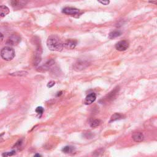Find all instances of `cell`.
<instances>
[{
  "label": "cell",
  "mask_w": 157,
  "mask_h": 157,
  "mask_svg": "<svg viewBox=\"0 0 157 157\" xmlns=\"http://www.w3.org/2000/svg\"><path fill=\"white\" fill-rule=\"evenodd\" d=\"M87 64L88 63L86 61H78L75 64V68L78 69V70L83 69L84 68H85L87 66Z\"/></svg>",
  "instance_id": "cell-12"
},
{
  "label": "cell",
  "mask_w": 157,
  "mask_h": 157,
  "mask_svg": "<svg viewBox=\"0 0 157 157\" xmlns=\"http://www.w3.org/2000/svg\"><path fill=\"white\" fill-rule=\"evenodd\" d=\"M55 63V61L53 60H50L49 61H48L45 64L42 65V66H39V68H38L37 69V71L38 72H46L47 71L49 68L52 66Z\"/></svg>",
  "instance_id": "cell-7"
},
{
  "label": "cell",
  "mask_w": 157,
  "mask_h": 157,
  "mask_svg": "<svg viewBox=\"0 0 157 157\" xmlns=\"http://www.w3.org/2000/svg\"><path fill=\"white\" fill-rule=\"evenodd\" d=\"M20 41H21L20 36L17 34H13L8 38L6 44L8 45L14 46L19 44L20 42Z\"/></svg>",
  "instance_id": "cell-3"
},
{
  "label": "cell",
  "mask_w": 157,
  "mask_h": 157,
  "mask_svg": "<svg viewBox=\"0 0 157 157\" xmlns=\"http://www.w3.org/2000/svg\"><path fill=\"white\" fill-rule=\"evenodd\" d=\"M48 49L51 51L61 52L63 49V44L61 40L55 35L50 36L47 41Z\"/></svg>",
  "instance_id": "cell-1"
},
{
  "label": "cell",
  "mask_w": 157,
  "mask_h": 157,
  "mask_svg": "<svg viewBox=\"0 0 157 157\" xmlns=\"http://www.w3.org/2000/svg\"><path fill=\"white\" fill-rule=\"evenodd\" d=\"M132 138L136 142H141L144 141V134L141 133V132H137V133H134L132 135Z\"/></svg>",
  "instance_id": "cell-9"
},
{
  "label": "cell",
  "mask_w": 157,
  "mask_h": 157,
  "mask_svg": "<svg viewBox=\"0 0 157 157\" xmlns=\"http://www.w3.org/2000/svg\"><path fill=\"white\" fill-rule=\"evenodd\" d=\"M97 99V95L94 93H91L89 94L84 101V104L86 105H90L93 103Z\"/></svg>",
  "instance_id": "cell-8"
},
{
  "label": "cell",
  "mask_w": 157,
  "mask_h": 157,
  "mask_svg": "<svg viewBox=\"0 0 157 157\" xmlns=\"http://www.w3.org/2000/svg\"><path fill=\"white\" fill-rule=\"evenodd\" d=\"M28 72L26 71H18L14 73H11L9 75L12 76H24L27 75Z\"/></svg>",
  "instance_id": "cell-15"
},
{
  "label": "cell",
  "mask_w": 157,
  "mask_h": 157,
  "mask_svg": "<svg viewBox=\"0 0 157 157\" xmlns=\"http://www.w3.org/2000/svg\"><path fill=\"white\" fill-rule=\"evenodd\" d=\"M117 92H118L117 90V89H115L114 91H112V92L109 93V95H108V96H107V98H106L107 100H111V99L112 100V99L115 96V95L117 93Z\"/></svg>",
  "instance_id": "cell-17"
},
{
  "label": "cell",
  "mask_w": 157,
  "mask_h": 157,
  "mask_svg": "<svg viewBox=\"0 0 157 157\" xmlns=\"http://www.w3.org/2000/svg\"><path fill=\"white\" fill-rule=\"evenodd\" d=\"M15 153V152L14 151H13V152H6V153H4L2 155L3 156H13V155H14Z\"/></svg>",
  "instance_id": "cell-21"
},
{
  "label": "cell",
  "mask_w": 157,
  "mask_h": 157,
  "mask_svg": "<svg viewBox=\"0 0 157 157\" xmlns=\"http://www.w3.org/2000/svg\"><path fill=\"white\" fill-rule=\"evenodd\" d=\"M73 150H74V148L72 147L66 146L62 148V152L66 153H71L73 151Z\"/></svg>",
  "instance_id": "cell-16"
},
{
  "label": "cell",
  "mask_w": 157,
  "mask_h": 157,
  "mask_svg": "<svg viewBox=\"0 0 157 157\" xmlns=\"http://www.w3.org/2000/svg\"><path fill=\"white\" fill-rule=\"evenodd\" d=\"M98 2L103 5H108L109 4V0H98Z\"/></svg>",
  "instance_id": "cell-20"
},
{
  "label": "cell",
  "mask_w": 157,
  "mask_h": 157,
  "mask_svg": "<svg viewBox=\"0 0 157 157\" xmlns=\"http://www.w3.org/2000/svg\"><path fill=\"white\" fill-rule=\"evenodd\" d=\"M55 82L54 81H50V82H49L48 83V84H47V87H49V88H51V87H52L53 86H55Z\"/></svg>",
  "instance_id": "cell-22"
},
{
  "label": "cell",
  "mask_w": 157,
  "mask_h": 157,
  "mask_svg": "<svg viewBox=\"0 0 157 157\" xmlns=\"http://www.w3.org/2000/svg\"><path fill=\"white\" fill-rule=\"evenodd\" d=\"M122 35V32L120 30H115L114 31H112L109 35V39H114L119 36H120Z\"/></svg>",
  "instance_id": "cell-13"
},
{
  "label": "cell",
  "mask_w": 157,
  "mask_h": 157,
  "mask_svg": "<svg viewBox=\"0 0 157 157\" xmlns=\"http://www.w3.org/2000/svg\"><path fill=\"white\" fill-rule=\"evenodd\" d=\"M35 156H41V155L39 154H36L35 155Z\"/></svg>",
  "instance_id": "cell-24"
},
{
  "label": "cell",
  "mask_w": 157,
  "mask_h": 157,
  "mask_svg": "<svg viewBox=\"0 0 157 157\" xmlns=\"http://www.w3.org/2000/svg\"><path fill=\"white\" fill-rule=\"evenodd\" d=\"M129 47V43L126 41H120L115 44V49L119 51H125Z\"/></svg>",
  "instance_id": "cell-6"
},
{
  "label": "cell",
  "mask_w": 157,
  "mask_h": 157,
  "mask_svg": "<svg viewBox=\"0 0 157 157\" xmlns=\"http://www.w3.org/2000/svg\"><path fill=\"white\" fill-rule=\"evenodd\" d=\"M101 123V121L100 120H98V119H95L94 120H93L91 123H90V126L92 128H95V127H97L98 126H99Z\"/></svg>",
  "instance_id": "cell-18"
},
{
  "label": "cell",
  "mask_w": 157,
  "mask_h": 157,
  "mask_svg": "<svg viewBox=\"0 0 157 157\" xmlns=\"http://www.w3.org/2000/svg\"><path fill=\"white\" fill-rule=\"evenodd\" d=\"M26 5V0H11V5L14 8H20Z\"/></svg>",
  "instance_id": "cell-10"
},
{
  "label": "cell",
  "mask_w": 157,
  "mask_h": 157,
  "mask_svg": "<svg viewBox=\"0 0 157 157\" xmlns=\"http://www.w3.org/2000/svg\"><path fill=\"white\" fill-rule=\"evenodd\" d=\"M1 56L6 61L12 60L15 57V51L10 47H5L1 51Z\"/></svg>",
  "instance_id": "cell-2"
},
{
  "label": "cell",
  "mask_w": 157,
  "mask_h": 157,
  "mask_svg": "<svg viewBox=\"0 0 157 157\" xmlns=\"http://www.w3.org/2000/svg\"><path fill=\"white\" fill-rule=\"evenodd\" d=\"M63 44V47L67 49H74L77 44V41L75 39H69L66 40Z\"/></svg>",
  "instance_id": "cell-5"
},
{
  "label": "cell",
  "mask_w": 157,
  "mask_h": 157,
  "mask_svg": "<svg viewBox=\"0 0 157 157\" xmlns=\"http://www.w3.org/2000/svg\"><path fill=\"white\" fill-rule=\"evenodd\" d=\"M9 13V9L6 6H0V18L6 16Z\"/></svg>",
  "instance_id": "cell-11"
},
{
  "label": "cell",
  "mask_w": 157,
  "mask_h": 157,
  "mask_svg": "<svg viewBox=\"0 0 157 157\" xmlns=\"http://www.w3.org/2000/svg\"><path fill=\"white\" fill-rule=\"evenodd\" d=\"M36 113H38V114H42L43 112H44V109L42 107H38L36 109Z\"/></svg>",
  "instance_id": "cell-19"
},
{
  "label": "cell",
  "mask_w": 157,
  "mask_h": 157,
  "mask_svg": "<svg viewBox=\"0 0 157 157\" xmlns=\"http://www.w3.org/2000/svg\"><path fill=\"white\" fill-rule=\"evenodd\" d=\"M4 39V36L0 32V43H2Z\"/></svg>",
  "instance_id": "cell-23"
},
{
  "label": "cell",
  "mask_w": 157,
  "mask_h": 157,
  "mask_svg": "<svg viewBox=\"0 0 157 157\" xmlns=\"http://www.w3.org/2000/svg\"><path fill=\"white\" fill-rule=\"evenodd\" d=\"M62 12H63V13H64L66 15H69V16H75L78 14L80 11H79V9H76L75 8L66 7L63 9Z\"/></svg>",
  "instance_id": "cell-4"
},
{
  "label": "cell",
  "mask_w": 157,
  "mask_h": 157,
  "mask_svg": "<svg viewBox=\"0 0 157 157\" xmlns=\"http://www.w3.org/2000/svg\"><path fill=\"white\" fill-rule=\"evenodd\" d=\"M122 117H123V116L121 114H120L119 113H115V114H114V115H112L109 122L111 123L112 122H114V121H116L117 120H120V119H122Z\"/></svg>",
  "instance_id": "cell-14"
}]
</instances>
